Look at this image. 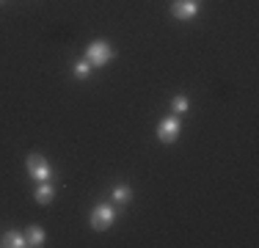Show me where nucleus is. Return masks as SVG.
<instances>
[{
    "instance_id": "obj_1",
    "label": "nucleus",
    "mask_w": 259,
    "mask_h": 248,
    "mask_svg": "<svg viewBox=\"0 0 259 248\" xmlns=\"http://www.w3.org/2000/svg\"><path fill=\"white\" fill-rule=\"evenodd\" d=\"M116 55V50L108 45L105 39H97V42H91L89 50H85V61H89L91 66H105L110 58Z\"/></svg>"
},
{
    "instance_id": "obj_2",
    "label": "nucleus",
    "mask_w": 259,
    "mask_h": 248,
    "mask_svg": "<svg viewBox=\"0 0 259 248\" xmlns=\"http://www.w3.org/2000/svg\"><path fill=\"white\" fill-rule=\"evenodd\" d=\"M91 229H97V232H105V229L113 226L116 221V210L110 207V204H97L94 210H91Z\"/></svg>"
},
{
    "instance_id": "obj_3",
    "label": "nucleus",
    "mask_w": 259,
    "mask_h": 248,
    "mask_svg": "<svg viewBox=\"0 0 259 248\" xmlns=\"http://www.w3.org/2000/svg\"><path fill=\"white\" fill-rule=\"evenodd\" d=\"M28 174L33 179H39V182H47V179L53 177V169H50V163H47V157L45 154H39V152H33V154H28Z\"/></svg>"
},
{
    "instance_id": "obj_4",
    "label": "nucleus",
    "mask_w": 259,
    "mask_h": 248,
    "mask_svg": "<svg viewBox=\"0 0 259 248\" xmlns=\"http://www.w3.org/2000/svg\"><path fill=\"white\" fill-rule=\"evenodd\" d=\"M180 130H182V124H180V119H177V113L165 116V119L157 124V138L163 141V144H174V141L180 138Z\"/></svg>"
},
{
    "instance_id": "obj_5",
    "label": "nucleus",
    "mask_w": 259,
    "mask_h": 248,
    "mask_svg": "<svg viewBox=\"0 0 259 248\" xmlns=\"http://www.w3.org/2000/svg\"><path fill=\"white\" fill-rule=\"evenodd\" d=\"M199 9H201V0H174V3H171V14L182 22L193 20V17L199 14Z\"/></svg>"
},
{
    "instance_id": "obj_6",
    "label": "nucleus",
    "mask_w": 259,
    "mask_h": 248,
    "mask_svg": "<svg viewBox=\"0 0 259 248\" xmlns=\"http://www.w3.org/2000/svg\"><path fill=\"white\" fill-rule=\"evenodd\" d=\"M45 237H47V234H45V229H41V226H36V223L25 229V243H28V245H45Z\"/></svg>"
},
{
    "instance_id": "obj_7",
    "label": "nucleus",
    "mask_w": 259,
    "mask_h": 248,
    "mask_svg": "<svg viewBox=\"0 0 259 248\" xmlns=\"http://www.w3.org/2000/svg\"><path fill=\"white\" fill-rule=\"evenodd\" d=\"M3 245H9V248H22V245H28V243H25V234L11 229V232L3 234Z\"/></svg>"
},
{
    "instance_id": "obj_8",
    "label": "nucleus",
    "mask_w": 259,
    "mask_h": 248,
    "mask_svg": "<svg viewBox=\"0 0 259 248\" xmlns=\"http://www.w3.org/2000/svg\"><path fill=\"white\" fill-rule=\"evenodd\" d=\"M53 196H55V190H53L47 182H41V185H39V190H36V201H39V204H50V201H53Z\"/></svg>"
},
{
    "instance_id": "obj_9",
    "label": "nucleus",
    "mask_w": 259,
    "mask_h": 248,
    "mask_svg": "<svg viewBox=\"0 0 259 248\" xmlns=\"http://www.w3.org/2000/svg\"><path fill=\"white\" fill-rule=\"evenodd\" d=\"M130 196H133V190H130L127 185H119V188H113V198H116L119 204H127Z\"/></svg>"
},
{
    "instance_id": "obj_10",
    "label": "nucleus",
    "mask_w": 259,
    "mask_h": 248,
    "mask_svg": "<svg viewBox=\"0 0 259 248\" xmlns=\"http://www.w3.org/2000/svg\"><path fill=\"white\" fill-rule=\"evenodd\" d=\"M171 108H174V113L177 116H180V113H185V110H188V97H174V99H171Z\"/></svg>"
},
{
    "instance_id": "obj_11",
    "label": "nucleus",
    "mask_w": 259,
    "mask_h": 248,
    "mask_svg": "<svg viewBox=\"0 0 259 248\" xmlns=\"http://www.w3.org/2000/svg\"><path fill=\"white\" fill-rule=\"evenodd\" d=\"M89 72H91L89 61H77V64H75V77H80V80H85V77H89Z\"/></svg>"
}]
</instances>
